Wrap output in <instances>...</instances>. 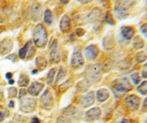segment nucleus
<instances>
[{"label": "nucleus", "mask_w": 147, "mask_h": 123, "mask_svg": "<svg viewBox=\"0 0 147 123\" xmlns=\"http://www.w3.org/2000/svg\"><path fill=\"white\" fill-rule=\"evenodd\" d=\"M30 78L28 76L25 75H21L20 76L19 80H18V85L21 87H26V86H28Z\"/></svg>", "instance_id": "obj_24"}, {"label": "nucleus", "mask_w": 147, "mask_h": 123, "mask_svg": "<svg viewBox=\"0 0 147 123\" xmlns=\"http://www.w3.org/2000/svg\"><path fill=\"white\" fill-rule=\"evenodd\" d=\"M14 106H15V104H14V101H10L9 103V107L10 108H13Z\"/></svg>", "instance_id": "obj_44"}, {"label": "nucleus", "mask_w": 147, "mask_h": 123, "mask_svg": "<svg viewBox=\"0 0 147 123\" xmlns=\"http://www.w3.org/2000/svg\"><path fill=\"white\" fill-rule=\"evenodd\" d=\"M118 123H128V120L126 119H122Z\"/></svg>", "instance_id": "obj_45"}, {"label": "nucleus", "mask_w": 147, "mask_h": 123, "mask_svg": "<svg viewBox=\"0 0 147 123\" xmlns=\"http://www.w3.org/2000/svg\"><path fill=\"white\" fill-rule=\"evenodd\" d=\"M146 59V55L144 52H140L136 55V61L138 63H143Z\"/></svg>", "instance_id": "obj_31"}, {"label": "nucleus", "mask_w": 147, "mask_h": 123, "mask_svg": "<svg viewBox=\"0 0 147 123\" xmlns=\"http://www.w3.org/2000/svg\"><path fill=\"white\" fill-rule=\"evenodd\" d=\"M4 120H5V114L2 111H0V122L3 121Z\"/></svg>", "instance_id": "obj_41"}, {"label": "nucleus", "mask_w": 147, "mask_h": 123, "mask_svg": "<svg viewBox=\"0 0 147 123\" xmlns=\"http://www.w3.org/2000/svg\"><path fill=\"white\" fill-rule=\"evenodd\" d=\"M36 107V101L35 99L30 97L22 98L20 104L21 111L25 113H31L35 109Z\"/></svg>", "instance_id": "obj_4"}, {"label": "nucleus", "mask_w": 147, "mask_h": 123, "mask_svg": "<svg viewBox=\"0 0 147 123\" xmlns=\"http://www.w3.org/2000/svg\"><path fill=\"white\" fill-rule=\"evenodd\" d=\"M37 73V70H32V74H35V73Z\"/></svg>", "instance_id": "obj_48"}, {"label": "nucleus", "mask_w": 147, "mask_h": 123, "mask_svg": "<svg viewBox=\"0 0 147 123\" xmlns=\"http://www.w3.org/2000/svg\"><path fill=\"white\" fill-rule=\"evenodd\" d=\"M66 71L64 68H61L59 70V71L58 72L57 75H56V83H59V81H61V80H63L64 78V77L66 76Z\"/></svg>", "instance_id": "obj_27"}, {"label": "nucleus", "mask_w": 147, "mask_h": 123, "mask_svg": "<svg viewBox=\"0 0 147 123\" xmlns=\"http://www.w3.org/2000/svg\"><path fill=\"white\" fill-rule=\"evenodd\" d=\"M55 74H56V70H55L54 68L51 69V70L49 72V73H48L47 79H46V80H47V83L49 85L51 84V83H53Z\"/></svg>", "instance_id": "obj_29"}, {"label": "nucleus", "mask_w": 147, "mask_h": 123, "mask_svg": "<svg viewBox=\"0 0 147 123\" xmlns=\"http://www.w3.org/2000/svg\"><path fill=\"white\" fill-rule=\"evenodd\" d=\"M42 11H43V7L41 4L38 2L32 3L30 8V17L33 22H37L40 20L42 15Z\"/></svg>", "instance_id": "obj_5"}, {"label": "nucleus", "mask_w": 147, "mask_h": 123, "mask_svg": "<svg viewBox=\"0 0 147 123\" xmlns=\"http://www.w3.org/2000/svg\"><path fill=\"white\" fill-rule=\"evenodd\" d=\"M40 106L44 109L51 110L53 108V99L52 96L51 92L49 88L46 89L45 92L40 96Z\"/></svg>", "instance_id": "obj_2"}, {"label": "nucleus", "mask_w": 147, "mask_h": 123, "mask_svg": "<svg viewBox=\"0 0 147 123\" xmlns=\"http://www.w3.org/2000/svg\"><path fill=\"white\" fill-rule=\"evenodd\" d=\"M31 46H32V41H28V43H25V46H24L23 47L21 48V49H20L19 56L21 59H23L26 57V56L28 55V52H29V49L31 47Z\"/></svg>", "instance_id": "obj_22"}, {"label": "nucleus", "mask_w": 147, "mask_h": 123, "mask_svg": "<svg viewBox=\"0 0 147 123\" xmlns=\"http://www.w3.org/2000/svg\"><path fill=\"white\" fill-rule=\"evenodd\" d=\"M60 60V54L58 49V42L54 40L50 48V61L52 64H57Z\"/></svg>", "instance_id": "obj_8"}, {"label": "nucleus", "mask_w": 147, "mask_h": 123, "mask_svg": "<svg viewBox=\"0 0 147 123\" xmlns=\"http://www.w3.org/2000/svg\"><path fill=\"white\" fill-rule=\"evenodd\" d=\"M102 10L98 7H95L88 14L84 17V20L88 22H94L97 21L101 17Z\"/></svg>", "instance_id": "obj_12"}, {"label": "nucleus", "mask_w": 147, "mask_h": 123, "mask_svg": "<svg viewBox=\"0 0 147 123\" xmlns=\"http://www.w3.org/2000/svg\"><path fill=\"white\" fill-rule=\"evenodd\" d=\"M93 0H78V2L82 5H87L92 2Z\"/></svg>", "instance_id": "obj_39"}, {"label": "nucleus", "mask_w": 147, "mask_h": 123, "mask_svg": "<svg viewBox=\"0 0 147 123\" xmlns=\"http://www.w3.org/2000/svg\"><path fill=\"white\" fill-rule=\"evenodd\" d=\"M94 102V92L91 91L89 92L84 96V97L82 99V106L84 108H87V107H90L91 105H92Z\"/></svg>", "instance_id": "obj_19"}, {"label": "nucleus", "mask_w": 147, "mask_h": 123, "mask_svg": "<svg viewBox=\"0 0 147 123\" xmlns=\"http://www.w3.org/2000/svg\"><path fill=\"white\" fill-rule=\"evenodd\" d=\"M43 88H44V86L42 83H39V82H33L28 88V93L31 96H37L43 90Z\"/></svg>", "instance_id": "obj_16"}, {"label": "nucleus", "mask_w": 147, "mask_h": 123, "mask_svg": "<svg viewBox=\"0 0 147 123\" xmlns=\"http://www.w3.org/2000/svg\"><path fill=\"white\" fill-rule=\"evenodd\" d=\"M138 91L141 95H146L147 94V81H144L137 88Z\"/></svg>", "instance_id": "obj_28"}, {"label": "nucleus", "mask_w": 147, "mask_h": 123, "mask_svg": "<svg viewBox=\"0 0 147 123\" xmlns=\"http://www.w3.org/2000/svg\"><path fill=\"white\" fill-rule=\"evenodd\" d=\"M2 90L0 89V100L2 99Z\"/></svg>", "instance_id": "obj_47"}, {"label": "nucleus", "mask_w": 147, "mask_h": 123, "mask_svg": "<svg viewBox=\"0 0 147 123\" xmlns=\"http://www.w3.org/2000/svg\"><path fill=\"white\" fill-rule=\"evenodd\" d=\"M109 96H110V94L106 88L100 89L99 90H97V94H96L97 100L99 102H103V101H106L109 98Z\"/></svg>", "instance_id": "obj_20"}, {"label": "nucleus", "mask_w": 147, "mask_h": 123, "mask_svg": "<svg viewBox=\"0 0 147 123\" xmlns=\"http://www.w3.org/2000/svg\"><path fill=\"white\" fill-rule=\"evenodd\" d=\"M145 123H147V119H146V120L145 121Z\"/></svg>", "instance_id": "obj_50"}, {"label": "nucleus", "mask_w": 147, "mask_h": 123, "mask_svg": "<svg viewBox=\"0 0 147 123\" xmlns=\"http://www.w3.org/2000/svg\"><path fill=\"white\" fill-rule=\"evenodd\" d=\"M12 73H7L6 74V77L7 79H11L12 78Z\"/></svg>", "instance_id": "obj_43"}, {"label": "nucleus", "mask_w": 147, "mask_h": 123, "mask_svg": "<svg viewBox=\"0 0 147 123\" xmlns=\"http://www.w3.org/2000/svg\"><path fill=\"white\" fill-rule=\"evenodd\" d=\"M84 65V58L80 50H75L71 59V67L73 69H78Z\"/></svg>", "instance_id": "obj_6"}, {"label": "nucleus", "mask_w": 147, "mask_h": 123, "mask_svg": "<svg viewBox=\"0 0 147 123\" xmlns=\"http://www.w3.org/2000/svg\"><path fill=\"white\" fill-rule=\"evenodd\" d=\"M136 33L135 28L133 26L129 25H124L121 28V34L123 37L127 41H129L133 39Z\"/></svg>", "instance_id": "obj_13"}, {"label": "nucleus", "mask_w": 147, "mask_h": 123, "mask_svg": "<svg viewBox=\"0 0 147 123\" xmlns=\"http://www.w3.org/2000/svg\"><path fill=\"white\" fill-rule=\"evenodd\" d=\"M99 49L95 45H90L84 49V55L87 60L92 61L95 59L99 54Z\"/></svg>", "instance_id": "obj_10"}, {"label": "nucleus", "mask_w": 147, "mask_h": 123, "mask_svg": "<svg viewBox=\"0 0 147 123\" xmlns=\"http://www.w3.org/2000/svg\"><path fill=\"white\" fill-rule=\"evenodd\" d=\"M114 12L116 18L119 20H123L128 15V7L125 4L121 1H116L114 5Z\"/></svg>", "instance_id": "obj_3"}, {"label": "nucleus", "mask_w": 147, "mask_h": 123, "mask_svg": "<svg viewBox=\"0 0 147 123\" xmlns=\"http://www.w3.org/2000/svg\"><path fill=\"white\" fill-rule=\"evenodd\" d=\"M8 94H9V98H13L15 97L17 95V89L15 88H9L8 89Z\"/></svg>", "instance_id": "obj_34"}, {"label": "nucleus", "mask_w": 147, "mask_h": 123, "mask_svg": "<svg viewBox=\"0 0 147 123\" xmlns=\"http://www.w3.org/2000/svg\"><path fill=\"white\" fill-rule=\"evenodd\" d=\"M114 88L116 91L121 93H126L132 89V86L130 84L129 81L127 78H123L119 82L116 83L114 86Z\"/></svg>", "instance_id": "obj_9"}, {"label": "nucleus", "mask_w": 147, "mask_h": 123, "mask_svg": "<svg viewBox=\"0 0 147 123\" xmlns=\"http://www.w3.org/2000/svg\"><path fill=\"white\" fill-rule=\"evenodd\" d=\"M128 1H132V0H128Z\"/></svg>", "instance_id": "obj_51"}, {"label": "nucleus", "mask_w": 147, "mask_h": 123, "mask_svg": "<svg viewBox=\"0 0 147 123\" xmlns=\"http://www.w3.org/2000/svg\"><path fill=\"white\" fill-rule=\"evenodd\" d=\"M59 2L63 4V5H66L69 2V0H59Z\"/></svg>", "instance_id": "obj_42"}, {"label": "nucleus", "mask_w": 147, "mask_h": 123, "mask_svg": "<svg viewBox=\"0 0 147 123\" xmlns=\"http://www.w3.org/2000/svg\"><path fill=\"white\" fill-rule=\"evenodd\" d=\"M31 123H40V120L37 118V117H34V118L32 119Z\"/></svg>", "instance_id": "obj_40"}, {"label": "nucleus", "mask_w": 147, "mask_h": 123, "mask_svg": "<svg viewBox=\"0 0 147 123\" xmlns=\"http://www.w3.org/2000/svg\"><path fill=\"white\" fill-rule=\"evenodd\" d=\"M87 75L89 79L93 82L100 81L101 78V70L98 65L91 66L87 70Z\"/></svg>", "instance_id": "obj_7"}, {"label": "nucleus", "mask_w": 147, "mask_h": 123, "mask_svg": "<svg viewBox=\"0 0 147 123\" xmlns=\"http://www.w3.org/2000/svg\"><path fill=\"white\" fill-rule=\"evenodd\" d=\"M76 34L79 36V37H82L85 34V31L83 28H79L76 30Z\"/></svg>", "instance_id": "obj_36"}, {"label": "nucleus", "mask_w": 147, "mask_h": 123, "mask_svg": "<svg viewBox=\"0 0 147 123\" xmlns=\"http://www.w3.org/2000/svg\"><path fill=\"white\" fill-rule=\"evenodd\" d=\"M35 64H36L38 68L40 69V70H43V69L47 67V60L43 56H38V57L36 58Z\"/></svg>", "instance_id": "obj_23"}, {"label": "nucleus", "mask_w": 147, "mask_h": 123, "mask_svg": "<svg viewBox=\"0 0 147 123\" xmlns=\"http://www.w3.org/2000/svg\"><path fill=\"white\" fill-rule=\"evenodd\" d=\"M131 77L134 84L135 85L138 84V83L140 82V77H139V75H138V73H133V74L131 75Z\"/></svg>", "instance_id": "obj_33"}, {"label": "nucleus", "mask_w": 147, "mask_h": 123, "mask_svg": "<svg viewBox=\"0 0 147 123\" xmlns=\"http://www.w3.org/2000/svg\"><path fill=\"white\" fill-rule=\"evenodd\" d=\"M49 36L46 28L42 24H38L34 29L33 42L37 47L43 48L47 45Z\"/></svg>", "instance_id": "obj_1"}, {"label": "nucleus", "mask_w": 147, "mask_h": 123, "mask_svg": "<svg viewBox=\"0 0 147 123\" xmlns=\"http://www.w3.org/2000/svg\"><path fill=\"white\" fill-rule=\"evenodd\" d=\"M105 20L106 22L111 25H113L115 24V20H114L113 16L110 12H107L106 13L105 16Z\"/></svg>", "instance_id": "obj_30"}, {"label": "nucleus", "mask_w": 147, "mask_h": 123, "mask_svg": "<svg viewBox=\"0 0 147 123\" xmlns=\"http://www.w3.org/2000/svg\"><path fill=\"white\" fill-rule=\"evenodd\" d=\"M140 31H141V33H142L143 36H144V37L147 38V23L143 24L141 26Z\"/></svg>", "instance_id": "obj_35"}, {"label": "nucleus", "mask_w": 147, "mask_h": 123, "mask_svg": "<svg viewBox=\"0 0 147 123\" xmlns=\"http://www.w3.org/2000/svg\"><path fill=\"white\" fill-rule=\"evenodd\" d=\"M140 99L136 95H130L125 99L126 105L132 110L138 109L140 105Z\"/></svg>", "instance_id": "obj_11"}, {"label": "nucleus", "mask_w": 147, "mask_h": 123, "mask_svg": "<svg viewBox=\"0 0 147 123\" xmlns=\"http://www.w3.org/2000/svg\"><path fill=\"white\" fill-rule=\"evenodd\" d=\"M56 123H71L70 119L64 116H61L57 119Z\"/></svg>", "instance_id": "obj_32"}, {"label": "nucleus", "mask_w": 147, "mask_h": 123, "mask_svg": "<svg viewBox=\"0 0 147 123\" xmlns=\"http://www.w3.org/2000/svg\"><path fill=\"white\" fill-rule=\"evenodd\" d=\"M103 47L105 50H111L113 49L115 46V39L113 34H108L104 38L102 41Z\"/></svg>", "instance_id": "obj_18"}, {"label": "nucleus", "mask_w": 147, "mask_h": 123, "mask_svg": "<svg viewBox=\"0 0 147 123\" xmlns=\"http://www.w3.org/2000/svg\"><path fill=\"white\" fill-rule=\"evenodd\" d=\"M13 47V41L10 39H5L0 42V54H7L11 52Z\"/></svg>", "instance_id": "obj_14"}, {"label": "nucleus", "mask_w": 147, "mask_h": 123, "mask_svg": "<svg viewBox=\"0 0 147 123\" xmlns=\"http://www.w3.org/2000/svg\"><path fill=\"white\" fill-rule=\"evenodd\" d=\"M142 110L144 111H147V97L144 99L142 105Z\"/></svg>", "instance_id": "obj_37"}, {"label": "nucleus", "mask_w": 147, "mask_h": 123, "mask_svg": "<svg viewBox=\"0 0 147 123\" xmlns=\"http://www.w3.org/2000/svg\"><path fill=\"white\" fill-rule=\"evenodd\" d=\"M134 47L136 49H141L142 47H144V40L140 37L139 36H137L135 39H134V43H133Z\"/></svg>", "instance_id": "obj_25"}, {"label": "nucleus", "mask_w": 147, "mask_h": 123, "mask_svg": "<svg viewBox=\"0 0 147 123\" xmlns=\"http://www.w3.org/2000/svg\"><path fill=\"white\" fill-rule=\"evenodd\" d=\"M27 94V90L25 89H21L20 90V98H23Z\"/></svg>", "instance_id": "obj_38"}, {"label": "nucleus", "mask_w": 147, "mask_h": 123, "mask_svg": "<svg viewBox=\"0 0 147 123\" xmlns=\"http://www.w3.org/2000/svg\"><path fill=\"white\" fill-rule=\"evenodd\" d=\"M2 27L0 26V33H2Z\"/></svg>", "instance_id": "obj_49"}, {"label": "nucleus", "mask_w": 147, "mask_h": 123, "mask_svg": "<svg viewBox=\"0 0 147 123\" xmlns=\"http://www.w3.org/2000/svg\"><path fill=\"white\" fill-rule=\"evenodd\" d=\"M44 22L48 25L51 26L53 22V15L51 11L49 9H46L44 12V16H43Z\"/></svg>", "instance_id": "obj_21"}, {"label": "nucleus", "mask_w": 147, "mask_h": 123, "mask_svg": "<svg viewBox=\"0 0 147 123\" xmlns=\"http://www.w3.org/2000/svg\"><path fill=\"white\" fill-rule=\"evenodd\" d=\"M59 28L61 32L63 33H67L71 29V20L67 15H64L61 18Z\"/></svg>", "instance_id": "obj_15"}, {"label": "nucleus", "mask_w": 147, "mask_h": 123, "mask_svg": "<svg viewBox=\"0 0 147 123\" xmlns=\"http://www.w3.org/2000/svg\"><path fill=\"white\" fill-rule=\"evenodd\" d=\"M101 115V110L99 107H94L86 112V118L90 121H95L99 120Z\"/></svg>", "instance_id": "obj_17"}, {"label": "nucleus", "mask_w": 147, "mask_h": 123, "mask_svg": "<svg viewBox=\"0 0 147 123\" xmlns=\"http://www.w3.org/2000/svg\"><path fill=\"white\" fill-rule=\"evenodd\" d=\"M73 84V80H72V78H69V80H66L64 83H62L61 85L59 87V90L61 91H64V90H67L69 87H70L71 85Z\"/></svg>", "instance_id": "obj_26"}, {"label": "nucleus", "mask_w": 147, "mask_h": 123, "mask_svg": "<svg viewBox=\"0 0 147 123\" xmlns=\"http://www.w3.org/2000/svg\"><path fill=\"white\" fill-rule=\"evenodd\" d=\"M14 83H15V82H14V80H12V79H9V83L10 85H12V84H14Z\"/></svg>", "instance_id": "obj_46"}]
</instances>
